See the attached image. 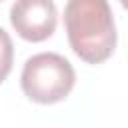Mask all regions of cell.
Instances as JSON below:
<instances>
[{"mask_svg":"<svg viewBox=\"0 0 128 128\" xmlns=\"http://www.w3.org/2000/svg\"><path fill=\"white\" fill-rule=\"evenodd\" d=\"M0 2H2V0H0Z\"/></svg>","mask_w":128,"mask_h":128,"instance_id":"obj_5","label":"cell"},{"mask_svg":"<svg viewBox=\"0 0 128 128\" xmlns=\"http://www.w3.org/2000/svg\"><path fill=\"white\" fill-rule=\"evenodd\" d=\"M12 64H14V44L10 34L4 28H0V84L12 72Z\"/></svg>","mask_w":128,"mask_h":128,"instance_id":"obj_4","label":"cell"},{"mask_svg":"<svg viewBox=\"0 0 128 128\" xmlns=\"http://www.w3.org/2000/svg\"><path fill=\"white\" fill-rule=\"evenodd\" d=\"M76 84V72L68 58L56 52H40L24 62L20 86L36 104L62 102Z\"/></svg>","mask_w":128,"mask_h":128,"instance_id":"obj_2","label":"cell"},{"mask_svg":"<svg viewBox=\"0 0 128 128\" xmlns=\"http://www.w3.org/2000/svg\"><path fill=\"white\" fill-rule=\"evenodd\" d=\"M64 28L70 48L86 64H102L116 48V24L108 0H68Z\"/></svg>","mask_w":128,"mask_h":128,"instance_id":"obj_1","label":"cell"},{"mask_svg":"<svg viewBox=\"0 0 128 128\" xmlns=\"http://www.w3.org/2000/svg\"><path fill=\"white\" fill-rule=\"evenodd\" d=\"M10 24L26 42L48 40L58 24L54 0H16L10 8Z\"/></svg>","mask_w":128,"mask_h":128,"instance_id":"obj_3","label":"cell"}]
</instances>
